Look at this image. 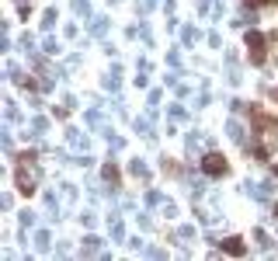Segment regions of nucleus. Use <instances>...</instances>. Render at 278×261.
Here are the masks:
<instances>
[{"mask_svg":"<svg viewBox=\"0 0 278 261\" xmlns=\"http://www.w3.org/2000/svg\"><path fill=\"white\" fill-rule=\"evenodd\" d=\"M205 167H209V174H219V171H226V164H223L219 157H209V160H205Z\"/></svg>","mask_w":278,"mask_h":261,"instance_id":"1","label":"nucleus"},{"mask_svg":"<svg viewBox=\"0 0 278 261\" xmlns=\"http://www.w3.org/2000/svg\"><path fill=\"white\" fill-rule=\"evenodd\" d=\"M247 4H264V0H247Z\"/></svg>","mask_w":278,"mask_h":261,"instance_id":"2","label":"nucleus"}]
</instances>
